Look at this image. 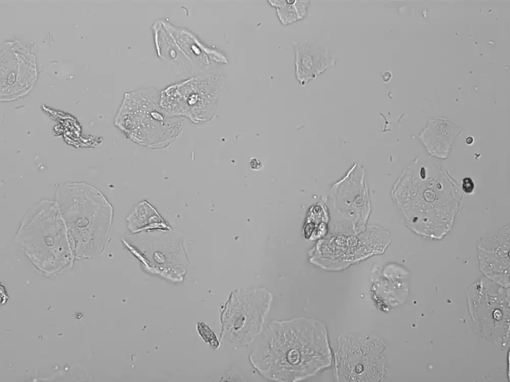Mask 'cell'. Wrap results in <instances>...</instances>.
<instances>
[{"label": "cell", "instance_id": "1", "mask_svg": "<svg viewBox=\"0 0 510 382\" xmlns=\"http://www.w3.org/2000/svg\"><path fill=\"white\" fill-rule=\"evenodd\" d=\"M250 360L264 377L297 381L329 367L332 355L325 325L295 318L272 324Z\"/></svg>", "mask_w": 510, "mask_h": 382}, {"label": "cell", "instance_id": "2", "mask_svg": "<svg viewBox=\"0 0 510 382\" xmlns=\"http://www.w3.org/2000/svg\"><path fill=\"white\" fill-rule=\"evenodd\" d=\"M160 92L153 88L126 93L116 126L138 143L152 148L166 147L178 134L182 120L167 114L160 105Z\"/></svg>", "mask_w": 510, "mask_h": 382}, {"label": "cell", "instance_id": "3", "mask_svg": "<svg viewBox=\"0 0 510 382\" xmlns=\"http://www.w3.org/2000/svg\"><path fill=\"white\" fill-rule=\"evenodd\" d=\"M270 299L263 289L232 293L221 313L224 338L239 344L250 342L260 333Z\"/></svg>", "mask_w": 510, "mask_h": 382}, {"label": "cell", "instance_id": "4", "mask_svg": "<svg viewBox=\"0 0 510 382\" xmlns=\"http://www.w3.org/2000/svg\"><path fill=\"white\" fill-rule=\"evenodd\" d=\"M336 353L339 381H378L385 372L383 344L352 335L341 336Z\"/></svg>", "mask_w": 510, "mask_h": 382}, {"label": "cell", "instance_id": "5", "mask_svg": "<svg viewBox=\"0 0 510 382\" xmlns=\"http://www.w3.org/2000/svg\"><path fill=\"white\" fill-rule=\"evenodd\" d=\"M215 79L194 76L170 85L160 92V105L170 116L202 120L214 99Z\"/></svg>", "mask_w": 510, "mask_h": 382}, {"label": "cell", "instance_id": "6", "mask_svg": "<svg viewBox=\"0 0 510 382\" xmlns=\"http://www.w3.org/2000/svg\"><path fill=\"white\" fill-rule=\"evenodd\" d=\"M291 43L295 53V76L302 86L336 64L323 42L310 38L292 40Z\"/></svg>", "mask_w": 510, "mask_h": 382}, {"label": "cell", "instance_id": "7", "mask_svg": "<svg viewBox=\"0 0 510 382\" xmlns=\"http://www.w3.org/2000/svg\"><path fill=\"white\" fill-rule=\"evenodd\" d=\"M276 9L277 16L284 25L292 24L302 19L305 15L309 1L275 0L268 1Z\"/></svg>", "mask_w": 510, "mask_h": 382}, {"label": "cell", "instance_id": "8", "mask_svg": "<svg viewBox=\"0 0 510 382\" xmlns=\"http://www.w3.org/2000/svg\"><path fill=\"white\" fill-rule=\"evenodd\" d=\"M197 328L199 334L205 342L214 349L219 347L220 345L219 340L215 332L208 325L203 322H199Z\"/></svg>", "mask_w": 510, "mask_h": 382}, {"label": "cell", "instance_id": "9", "mask_svg": "<svg viewBox=\"0 0 510 382\" xmlns=\"http://www.w3.org/2000/svg\"><path fill=\"white\" fill-rule=\"evenodd\" d=\"M474 188V184L472 179L469 177H466L462 181V189L467 194L472 193Z\"/></svg>", "mask_w": 510, "mask_h": 382}, {"label": "cell", "instance_id": "10", "mask_svg": "<svg viewBox=\"0 0 510 382\" xmlns=\"http://www.w3.org/2000/svg\"><path fill=\"white\" fill-rule=\"evenodd\" d=\"M392 77V74L391 72L389 71H385L383 72L381 76V80L382 82L386 83L389 82Z\"/></svg>", "mask_w": 510, "mask_h": 382}, {"label": "cell", "instance_id": "11", "mask_svg": "<svg viewBox=\"0 0 510 382\" xmlns=\"http://www.w3.org/2000/svg\"><path fill=\"white\" fill-rule=\"evenodd\" d=\"M250 165L253 169H259L262 167L261 163L257 159H253L250 161Z\"/></svg>", "mask_w": 510, "mask_h": 382}, {"label": "cell", "instance_id": "12", "mask_svg": "<svg viewBox=\"0 0 510 382\" xmlns=\"http://www.w3.org/2000/svg\"><path fill=\"white\" fill-rule=\"evenodd\" d=\"M473 139L472 137H469L466 140V142L468 144H471L473 143Z\"/></svg>", "mask_w": 510, "mask_h": 382}]
</instances>
